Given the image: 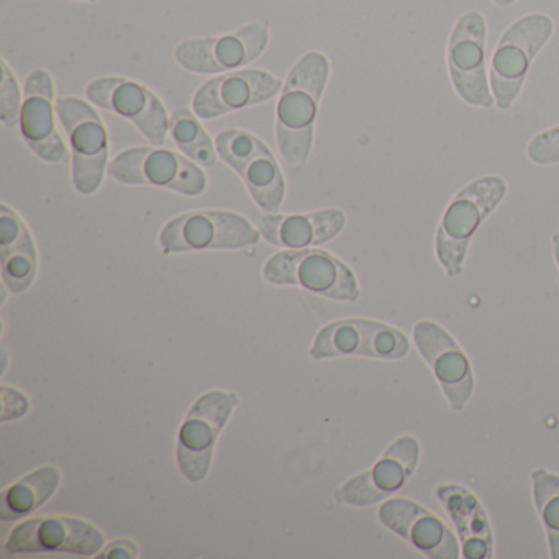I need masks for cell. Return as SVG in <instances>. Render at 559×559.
Instances as JSON below:
<instances>
[{"label": "cell", "instance_id": "14", "mask_svg": "<svg viewBox=\"0 0 559 559\" xmlns=\"http://www.w3.org/2000/svg\"><path fill=\"white\" fill-rule=\"evenodd\" d=\"M414 342L443 389L451 411H463L473 397L474 374L461 346L443 326L430 320H421L414 326Z\"/></svg>", "mask_w": 559, "mask_h": 559}, {"label": "cell", "instance_id": "24", "mask_svg": "<svg viewBox=\"0 0 559 559\" xmlns=\"http://www.w3.org/2000/svg\"><path fill=\"white\" fill-rule=\"evenodd\" d=\"M532 479L533 499L548 535L551 558L559 559V476L539 467Z\"/></svg>", "mask_w": 559, "mask_h": 559}, {"label": "cell", "instance_id": "1", "mask_svg": "<svg viewBox=\"0 0 559 559\" xmlns=\"http://www.w3.org/2000/svg\"><path fill=\"white\" fill-rule=\"evenodd\" d=\"M329 73V60L319 51H312L294 67L287 78L277 107V142L290 165H304L309 158L313 123Z\"/></svg>", "mask_w": 559, "mask_h": 559}, {"label": "cell", "instance_id": "28", "mask_svg": "<svg viewBox=\"0 0 559 559\" xmlns=\"http://www.w3.org/2000/svg\"><path fill=\"white\" fill-rule=\"evenodd\" d=\"M2 402H4V411H2V421L14 420L22 417L28 412V401L14 389L4 385L2 388Z\"/></svg>", "mask_w": 559, "mask_h": 559}, {"label": "cell", "instance_id": "4", "mask_svg": "<svg viewBox=\"0 0 559 559\" xmlns=\"http://www.w3.org/2000/svg\"><path fill=\"white\" fill-rule=\"evenodd\" d=\"M264 277L271 284H293L342 302H355L359 297L353 271L326 251H281L267 261Z\"/></svg>", "mask_w": 559, "mask_h": 559}, {"label": "cell", "instance_id": "16", "mask_svg": "<svg viewBox=\"0 0 559 559\" xmlns=\"http://www.w3.org/2000/svg\"><path fill=\"white\" fill-rule=\"evenodd\" d=\"M87 96L96 106L132 120L153 145L165 143L168 116L158 97L146 87L123 78H103L90 84Z\"/></svg>", "mask_w": 559, "mask_h": 559}, {"label": "cell", "instance_id": "23", "mask_svg": "<svg viewBox=\"0 0 559 559\" xmlns=\"http://www.w3.org/2000/svg\"><path fill=\"white\" fill-rule=\"evenodd\" d=\"M61 474L55 466L34 471L0 496V519L17 522L40 509L60 486Z\"/></svg>", "mask_w": 559, "mask_h": 559}, {"label": "cell", "instance_id": "18", "mask_svg": "<svg viewBox=\"0 0 559 559\" xmlns=\"http://www.w3.org/2000/svg\"><path fill=\"white\" fill-rule=\"evenodd\" d=\"M281 90V81L264 71H240L209 81L194 97L201 119L211 120L253 104L266 103Z\"/></svg>", "mask_w": 559, "mask_h": 559}, {"label": "cell", "instance_id": "30", "mask_svg": "<svg viewBox=\"0 0 559 559\" xmlns=\"http://www.w3.org/2000/svg\"><path fill=\"white\" fill-rule=\"evenodd\" d=\"M552 250H555V260L559 266V231L558 234H555V237H552Z\"/></svg>", "mask_w": 559, "mask_h": 559}, {"label": "cell", "instance_id": "25", "mask_svg": "<svg viewBox=\"0 0 559 559\" xmlns=\"http://www.w3.org/2000/svg\"><path fill=\"white\" fill-rule=\"evenodd\" d=\"M173 140L176 145L194 162L202 166H212L215 163V150L211 139L202 129L192 112L188 109H178L173 114L169 122Z\"/></svg>", "mask_w": 559, "mask_h": 559}, {"label": "cell", "instance_id": "7", "mask_svg": "<svg viewBox=\"0 0 559 559\" xmlns=\"http://www.w3.org/2000/svg\"><path fill=\"white\" fill-rule=\"evenodd\" d=\"M237 404L234 392L214 391L202 395L189 411L179 433L178 463L192 483L204 479L211 471L215 440Z\"/></svg>", "mask_w": 559, "mask_h": 559}, {"label": "cell", "instance_id": "6", "mask_svg": "<svg viewBox=\"0 0 559 559\" xmlns=\"http://www.w3.org/2000/svg\"><path fill=\"white\" fill-rule=\"evenodd\" d=\"M260 235L240 215L231 212H189L163 228L165 253L202 250H238L258 243Z\"/></svg>", "mask_w": 559, "mask_h": 559}, {"label": "cell", "instance_id": "5", "mask_svg": "<svg viewBox=\"0 0 559 559\" xmlns=\"http://www.w3.org/2000/svg\"><path fill=\"white\" fill-rule=\"evenodd\" d=\"M486 38V19L480 12L461 15L448 40L447 63L451 84L461 100L490 109L496 100L487 78Z\"/></svg>", "mask_w": 559, "mask_h": 559}, {"label": "cell", "instance_id": "3", "mask_svg": "<svg viewBox=\"0 0 559 559\" xmlns=\"http://www.w3.org/2000/svg\"><path fill=\"white\" fill-rule=\"evenodd\" d=\"M552 31L551 17L535 12L523 15L503 32L490 61V90L500 110H509L522 93L530 67Z\"/></svg>", "mask_w": 559, "mask_h": 559}, {"label": "cell", "instance_id": "27", "mask_svg": "<svg viewBox=\"0 0 559 559\" xmlns=\"http://www.w3.org/2000/svg\"><path fill=\"white\" fill-rule=\"evenodd\" d=\"M0 117L5 126L14 127L19 117V86L8 64L2 61V87H0Z\"/></svg>", "mask_w": 559, "mask_h": 559}, {"label": "cell", "instance_id": "9", "mask_svg": "<svg viewBox=\"0 0 559 559\" xmlns=\"http://www.w3.org/2000/svg\"><path fill=\"white\" fill-rule=\"evenodd\" d=\"M57 112L73 146L74 186L81 194H93L106 171L109 153L106 129L96 110L81 99H58Z\"/></svg>", "mask_w": 559, "mask_h": 559}, {"label": "cell", "instance_id": "31", "mask_svg": "<svg viewBox=\"0 0 559 559\" xmlns=\"http://www.w3.org/2000/svg\"><path fill=\"white\" fill-rule=\"evenodd\" d=\"M516 0H493V4L499 8H509V5L515 4Z\"/></svg>", "mask_w": 559, "mask_h": 559}, {"label": "cell", "instance_id": "15", "mask_svg": "<svg viewBox=\"0 0 559 559\" xmlns=\"http://www.w3.org/2000/svg\"><path fill=\"white\" fill-rule=\"evenodd\" d=\"M103 533L83 520L70 516H45L28 520L19 525L5 543V551L21 552H71L93 556L104 546Z\"/></svg>", "mask_w": 559, "mask_h": 559}, {"label": "cell", "instance_id": "17", "mask_svg": "<svg viewBox=\"0 0 559 559\" xmlns=\"http://www.w3.org/2000/svg\"><path fill=\"white\" fill-rule=\"evenodd\" d=\"M379 520L427 558H460V545L453 532L420 503L408 499L385 500L379 509Z\"/></svg>", "mask_w": 559, "mask_h": 559}, {"label": "cell", "instance_id": "32", "mask_svg": "<svg viewBox=\"0 0 559 559\" xmlns=\"http://www.w3.org/2000/svg\"><path fill=\"white\" fill-rule=\"evenodd\" d=\"M87 2H96V0H87Z\"/></svg>", "mask_w": 559, "mask_h": 559}, {"label": "cell", "instance_id": "22", "mask_svg": "<svg viewBox=\"0 0 559 559\" xmlns=\"http://www.w3.org/2000/svg\"><path fill=\"white\" fill-rule=\"evenodd\" d=\"M437 493L460 533L464 558H490L492 533H490L486 513L476 497L461 486H441Z\"/></svg>", "mask_w": 559, "mask_h": 559}, {"label": "cell", "instance_id": "8", "mask_svg": "<svg viewBox=\"0 0 559 559\" xmlns=\"http://www.w3.org/2000/svg\"><path fill=\"white\" fill-rule=\"evenodd\" d=\"M408 352L411 343L407 336L394 326L374 320L349 319L330 323L320 330L310 356L316 359L365 356L395 361L405 358Z\"/></svg>", "mask_w": 559, "mask_h": 559}, {"label": "cell", "instance_id": "11", "mask_svg": "<svg viewBox=\"0 0 559 559\" xmlns=\"http://www.w3.org/2000/svg\"><path fill=\"white\" fill-rule=\"evenodd\" d=\"M109 175L123 185H150L186 195H199L207 186L198 166L169 150L133 148L114 158Z\"/></svg>", "mask_w": 559, "mask_h": 559}, {"label": "cell", "instance_id": "2", "mask_svg": "<svg viewBox=\"0 0 559 559\" xmlns=\"http://www.w3.org/2000/svg\"><path fill=\"white\" fill-rule=\"evenodd\" d=\"M507 182L499 176H483L464 186L444 211L435 240V251L448 276L463 273L471 240L483 222L499 207Z\"/></svg>", "mask_w": 559, "mask_h": 559}, {"label": "cell", "instance_id": "29", "mask_svg": "<svg viewBox=\"0 0 559 559\" xmlns=\"http://www.w3.org/2000/svg\"><path fill=\"white\" fill-rule=\"evenodd\" d=\"M99 558H136V546L127 539L114 542Z\"/></svg>", "mask_w": 559, "mask_h": 559}, {"label": "cell", "instance_id": "13", "mask_svg": "<svg viewBox=\"0 0 559 559\" xmlns=\"http://www.w3.org/2000/svg\"><path fill=\"white\" fill-rule=\"evenodd\" d=\"M420 460L417 438L401 437L391 443L371 469L346 480L335 497L338 502L355 507H368L388 499L407 484Z\"/></svg>", "mask_w": 559, "mask_h": 559}, {"label": "cell", "instance_id": "20", "mask_svg": "<svg viewBox=\"0 0 559 559\" xmlns=\"http://www.w3.org/2000/svg\"><path fill=\"white\" fill-rule=\"evenodd\" d=\"M346 217L338 209L307 215H267L258 221L261 234L276 247L304 248L326 243L345 228Z\"/></svg>", "mask_w": 559, "mask_h": 559}, {"label": "cell", "instance_id": "12", "mask_svg": "<svg viewBox=\"0 0 559 559\" xmlns=\"http://www.w3.org/2000/svg\"><path fill=\"white\" fill-rule=\"evenodd\" d=\"M270 41L267 21L253 22L225 37L195 38L179 45L176 61L192 73H221L237 70L257 60Z\"/></svg>", "mask_w": 559, "mask_h": 559}, {"label": "cell", "instance_id": "19", "mask_svg": "<svg viewBox=\"0 0 559 559\" xmlns=\"http://www.w3.org/2000/svg\"><path fill=\"white\" fill-rule=\"evenodd\" d=\"M55 87L50 74L35 70L25 84L22 106V133L25 142L45 162L61 163L67 159V146L53 120Z\"/></svg>", "mask_w": 559, "mask_h": 559}, {"label": "cell", "instance_id": "21", "mask_svg": "<svg viewBox=\"0 0 559 559\" xmlns=\"http://www.w3.org/2000/svg\"><path fill=\"white\" fill-rule=\"evenodd\" d=\"M0 257L5 286L14 294L27 290L37 274V253L31 231L8 205L0 207Z\"/></svg>", "mask_w": 559, "mask_h": 559}, {"label": "cell", "instance_id": "26", "mask_svg": "<svg viewBox=\"0 0 559 559\" xmlns=\"http://www.w3.org/2000/svg\"><path fill=\"white\" fill-rule=\"evenodd\" d=\"M530 162L539 166L558 165L559 163V127L539 132L526 146Z\"/></svg>", "mask_w": 559, "mask_h": 559}, {"label": "cell", "instance_id": "10", "mask_svg": "<svg viewBox=\"0 0 559 559\" xmlns=\"http://www.w3.org/2000/svg\"><path fill=\"white\" fill-rule=\"evenodd\" d=\"M217 148L243 179L254 202L263 211L277 212L284 198V179L273 153L257 136L241 130H227L217 136Z\"/></svg>", "mask_w": 559, "mask_h": 559}]
</instances>
